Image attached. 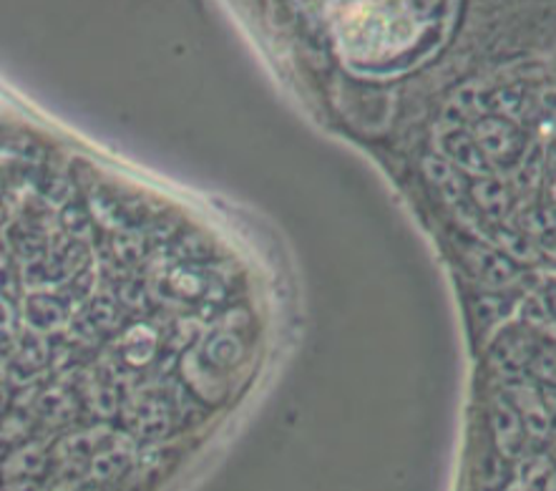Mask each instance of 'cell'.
<instances>
[{
    "label": "cell",
    "instance_id": "obj_1",
    "mask_svg": "<svg viewBox=\"0 0 556 491\" xmlns=\"http://www.w3.org/2000/svg\"><path fill=\"white\" fill-rule=\"evenodd\" d=\"M26 315L36 330H53L63 320V307L49 295L28 298Z\"/></svg>",
    "mask_w": 556,
    "mask_h": 491
},
{
    "label": "cell",
    "instance_id": "obj_2",
    "mask_svg": "<svg viewBox=\"0 0 556 491\" xmlns=\"http://www.w3.org/2000/svg\"><path fill=\"white\" fill-rule=\"evenodd\" d=\"M38 408L46 418H68L74 416L76 403L66 391H49L43 393V399L38 401Z\"/></svg>",
    "mask_w": 556,
    "mask_h": 491
}]
</instances>
